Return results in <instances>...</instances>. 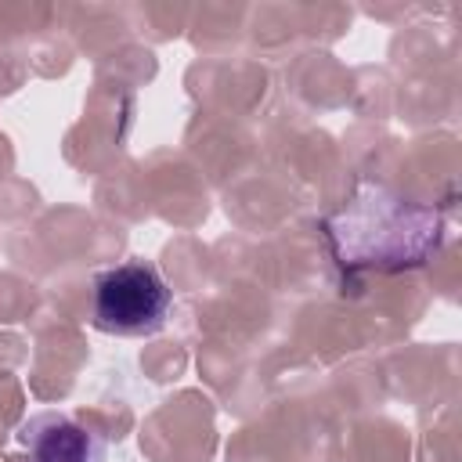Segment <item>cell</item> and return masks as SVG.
<instances>
[{"mask_svg": "<svg viewBox=\"0 0 462 462\" xmlns=\"http://www.w3.org/2000/svg\"><path fill=\"white\" fill-rule=\"evenodd\" d=\"M170 285L152 263H119L94 282V325L108 336H148L166 321Z\"/></svg>", "mask_w": 462, "mask_h": 462, "instance_id": "cell-1", "label": "cell"}, {"mask_svg": "<svg viewBox=\"0 0 462 462\" xmlns=\"http://www.w3.org/2000/svg\"><path fill=\"white\" fill-rule=\"evenodd\" d=\"M29 455H32V462H94L97 444L87 430H79L65 419H43L32 426Z\"/></svg>", "mask_w": 462, "mask_h": 462, "instance_id": "cell-2", "label": "cell"}]
</instances>
